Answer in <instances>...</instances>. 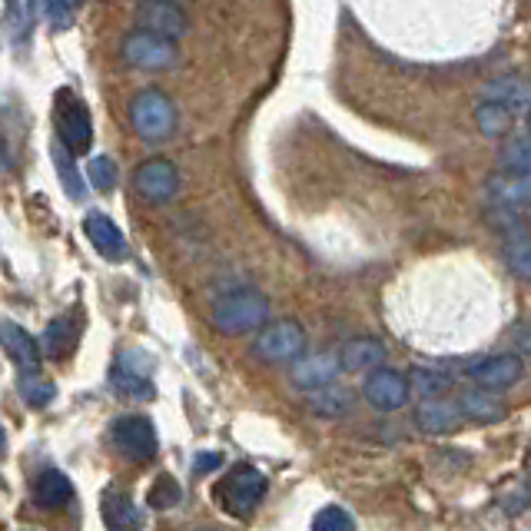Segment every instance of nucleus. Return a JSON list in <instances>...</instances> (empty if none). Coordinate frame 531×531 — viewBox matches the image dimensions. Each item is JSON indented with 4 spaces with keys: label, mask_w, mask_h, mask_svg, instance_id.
Masks as SVG:
<instances>
[{
    "label": "nucleus",
    "mask_w": 531,
    "mask_h": 531,
    "mask_svg": "<svg viewBox=\"0 0 531 531\" xmlns=\"http://www.w3.org/2000/svg\"><path fill=\"white\" fill-rule=\"evenodd\" d=\"M200 531H216V528H200Z\"/></svg>",
    "instance_id": "e433bc0d"
},
{
    "label": "nucleus",
    "mask_w": 531,
    "mask_h": 531,
    "mask_svg": "<svg viewBox=\"0 0 531 531\" xmlns=\"http://www.w3.org/2000/svg\"><path fill=\"white\" fill-rule=\"evenodd\" d=\"M0 346L10 359H14V366L20 372H40V346L37 339L30 336L24 326H17V322H4L0 326Z\"/></svg>",
    "instance_id": "4468645a"
},
{
    "label": "nucleus",
    "mask_w": 531,
    "mask_h": 531,
    "mask_svg": "<svg viewBox=\"0 0 531 531\" xmlns=\"http://www.w3.org/2000/svg\"><path fill=\"white\" fill-rule=\"evenodd\" d=\"M269 319V299L259 289H233L210 309V322L223 336H246Z\"/></svg>",
    "instance_id": "f257e3e1"
},
{
    "label": "nucleus",
    "mask_w": 531,
    "mask_h": 531,
    "mask_svg": "<svg viewBox=\"0 0 531 531\" xmlns=\"http://www.w3.org/2000/svg\"><path fill=\"white\" fill-rule=\"evenodd\" d=\"M415 422H419L422 429L432 432V435L455 432V429H462V425H465L462 412H458V402L445 399V395H439V399H422L419 409H415Z\"/></svg>",
    "instance_id": "dca6fc26"
},
{
    "label": "nucleus",
    "mask_w": 531,
    "mask_h": 531,
    "mask_svg": "<svg viewBox=\"0 0 531 531\" xmlns=\"http://www.w3.org/2000/svg\"><path fill=\"white\" fill-rule=\"evenodd\" d=\"M54 123H57V140L64 143L70 153H87L93 143V120L90 110L74 90H60L57 93V110H54Z\"/></svg>",
    "instance_id": "20e7f679"
},
{
    "label": "nucleus",
    "mask_w": 531,
    "mask_h": 531,
    "mask_svg": "<svg viewBox=\"0 0 531 531\" xmlns=\"http://www.w3.org/2000/svg\"><path fill=\"white\" fill-rule=\"evenodd\" d=\"M50 160H54L57 176H60V186H64V193L70 196V200H74V203L87 200V186H83V176H80V170H77L74 153H70L57 137L50 140Z\"/></svg>",
    "instance_id": "4be33fe9"
},
{
    "label": "nucleus",
    "mask_w": 531,
    "mask_h": 531,
    "mask_svg": "<svg viewBox=\"0 0 531 531\" xmlns=\"http://www.w3.org/2000/svg\"><path fill=\"white\" fill-rule=\"evenodd\" d=\"M362 395H366L372 409H379V412H399L412 399L409 379H405L399 369H385V366L366 372V382H362Z\"/></svg>",
    "instance_id": "1a4fd4ad"
},
{
    "label": "nucleus",
    "mask_w": 531,
    "mask_h": 531,
    "mask_svg": "<svg viewBox=\"0 0 531 531\" xmlns=\"http://www.w3.org/2000/svg\"><path fill=\"white\" fill-rule=\"evenodd\" d=\"M312 531H356V522L342 505H326L312 518Z\"/></svg>",
    "instance_id": "2f4dec72"
},
{
    "label": "nucleus",
    "mask_w": 531,
    "mask_h": 531,
    "mask_svg": "<svg viewBox=\"0 0 531 531\" xmlns=\"http://www.w3.org/2000/svg\"><path fill=\"white\" fill-rule=\"evenodd\" d=\"M130 123L140 133V140L160 143L170 140L176 130V107L163 90L147 87L130 100Z\"/></svg>",
    "instance_id": "f03ea898"
},
{
    "label": "nucleus",
    "mask_w": 531,
    "mask_h": 531,
    "mask_svg": "<svg viewBox=\"0 0 531 531\" xmlns=\"http://www.w3.org/2000/svg\"><path fill=\"white\" fill-rule=\"evenodd\" d=\"M0 442H4V425H0Z\"/></svg>",
    "instance_id": "c9c22d12"
},
{
    "label": "nucleus",
    "mask_w": 531,
    "mask_h": 531,
    "mask_svg": "<svg viewBox=\"0 0 531 531\" xmlns=\"http://www.w3.org/2000/svg\"><path fill=\"white\" fill-rule=\"evenodd\" d=\"M83 0H47V20L54 30H70Z\"/></svg>",
    "instance_id": "72a5a7b5"
},
{
    "label": "nucleus",
    "mask_w": 531,
    "mask_h": 531,
    "mask_svg": "<svg viewBox=\"0 0 531 531\" xmlns=\"http://www.w3.org/2000/svg\"><path fill=\"white\" fill-rule=\"evenodd\" d=\"M137 27L150 30L156 37L180 40L186 34V27H190V17H186V10L176 0H140Z\"/></svg>",
    "instance_id": "9d476101"
},
{
    "label": "nucleus",
    "mask_w": 531,
    "mask_h": 531,
    "mask_svg": "<svg viewBox=\"0 0 531 531\" xmlns=\"http://www.w3.org/2000/svg\"><path fill=\"white\" fill-rule=\"evenodd\" d=\"M266 475L253 465H236L220 485H216V498L226 508L229 515L236 518H249L259 508V502L266 498Z\"/></svg>",
    "instance_id": "7ed1b4c3"
},
{
    "label": "nucleus",
    "mask_w": 531,
    "mask_h": 531,
    "mask_svg": "<svg viewBox=\"0 0 531 531\" xmlns=\"http://www.w3.org/2000/svg\"><path fill=\"white\" fill-rule=\"evenodd\" d=\"M110 439L130 462H150L156 455V429L147 415H120L110 429Z\"/></svg>",
    "instance_id": "6e6552de"
},
{
    "label": "nucleus",
    "mask_w": 531,
    "mask_h": 531,
    "mask_svg": "<svg viewBox=\"0 0 531 531\" xmlns=\"http://www.w3.org/2000/svg\"><path fill=\"white\" fill-rule=\"evenodd\" d=\"M220 465H223L220 452H200V455H196V462H193V472L206 475V472H213V468H220Z\"/></svg>",
    "instance_id": "f704fd0d"
},
{
    "label": "nucleus",
    "mask_w": 531,
    "mask_h": 531,
    "mask_svg": "<svg viewBox=\"0 0 531 531\" xmlns=\"http://www.w3.org/2000/svg\"><path fill=\"white\" fill-rule=\"evenodd\" d=\"M176 57H180L176 40L156 37V34H150V30L137 27L123 37V60L137 70H166L176 64Z\"/></svg>",
    "instance_id": "39448f33"
},
{
    "label": "nucleus",
    "mask_w": 531,
    "mask_h": 531,
    "mask_svg": "<svg viewBox=\"0 0 531 531\" xmlns=\"http://www.w3.org/2000/svg\"><path fill=\"white\" fill-rule=\"evenodd\" d=\"M133 190L140 193V200H147L153 206L170 203L180 193V173L166 156H150L133 170Z\"/></svg>",
    "instance_id": "0eeeda50"
},
{
    "label": "nucleus",
    "mask_w": 531,
    "mask_h": 531,
    "mask_svg": "<svg viewBox=\"0 0 531 531\" xmlns=\"http://www.w3.org/2000/svg\"><path fill=\"white\" fill-rule=\"evenodd\" d=\"M87 180L93 190H100V193H110V190H117V163L110 160V156H93V160L87 163Z\"/></svg>",
    "instance_id": "c756f323"
},
{
    "label": "nucleus",
    "mask_w": 531,
    "mask_h": 531,
    "mask_svg": "<svg viewBox=\"0 0 531 531\" xmlns=\"http://www.w3.org/2000/svg\"><path fill=\"white\" fill-rule=\"evenodd\" d=\"M83 233H87L90 246L97 249L103 259H110V263L127 259V239H123V229L113 223L107 213L90 210L87 220H83Z\"/></svg>",
    "instance_id": "ddd939ff"
},
{
    "label": "nucleus",
    "mask_w": 531,
    "mask_h": 531,
    "mask_svg": "<svg viewBox=\"0 0 531 531\" xmlns=\"http://www.w3.org/2000/svg\"><path fill=\"white\" fill-rule=\"evenodd\" d=\"M110 379H113V385H117V392L130 395V399H143V402H147V399H153V395H156V389H153V382H150L147 372L123 369L120 362L113 366Z\"/></svg>",
    "instance_id": "cd10ccee"
},
{
    "label": "nucleus",
    "mask_w": 531,
    "mask_h": 531,
    "mask_svg": "<svg viewBox=\"0 0 531 531\" xmlns=\"http://www.w3.org/2000/svg\"><path fill=\"white\" fill-rule=\"evenodd\" d=\"M525 379V362L515 352H502V356H488L472 369V382L485 392H508Z\"/></svg>",
    "instance_id": "9b49d317"
},
{
    "label": "nucleus",
    "mask_w": 531,
    "mask_h": 531,
    "mask_svg": "<svg viewBox=\"0 0 531 531\" xmlns=\"http://www.w3.org/2000/svg\"><path fill=\"white\" fill-rule=\"evenodd\" d=\"M515 120H518L515 113L498 100H482L475 107V123H478V130H482V137L488 140H505L508 133H512Z\"/></svg>",
    "instance_id": "5701e85b"
},
{
    "label": "nucleus",
    "mask_w": 531,
    "mask_h": 531,
    "mask_svg": "<svg viewBox=\"0 0 531 531\" xmlns=\"http://www.w3.org/2000/svg\"><path fill=\"white\" fill-rule=\"evenodd\" d=\"M455 402H458V412H462L465 422L492 425V422H502V419H505V402L495 399V392L478 389V385L465 389Z\"/></svg>",
    "instance_id": "a211bd4d"
},
{
    "label": "nucleus",
    "mask_w": 531,
    "mask_h": 531,
    "mask_svg": "<svg viewBox=\"0 0 531 531\" xmlns=\"http://www.w3.org/2000/svg\"><path fill=\"white\" fill-rule=\"evenodd\" d=\"M306 349V329L296 319H279L263 326L256 339V356L263 362H293Z\"/></svg>",
    "instance_id": "423d86ee"
},
{
    "label": "nucleus",
    "mask_w": 531,
    "mask_h": 531,
    "mask_svg": "<svg viewBox=\"0 0 531 531\" xmlns=\"http://www.w3.org/2000/svg\"><path fill=\"white\" fill-rule=\"evenodd\" d=\"M336 356H339V366L346 372H372L385 362V346L379 339L359 336V339L342 342V349Z\"/></svg>",
    "instance_id": "6ab92c4d"
},
{
    "label": "nucleus",
    "mask_w": 531,
    "mask_h": 531,
    "mask_svg": "<svg viewBox=\"0 0 531 531\" xmlns=\"http://www.w3.org/2000/svg\"><path fill=\"white\" fill-rule=\"evenodd\" d=\"M498 166H502V173H522L528 176L531 170V143H528V133L518 130V133H508L502 150H498Z\"/></svg>",
    "instance_id": "393cba45"
},
{
    "label": "nucleus",
    "mask_w": 531,
    "mask_h": 531,
    "mask_svg": "<svg viewBox=\"0 0 531 531\" xmlns=\"http://www.w3.org/2000/svg\"><path fill=\"white\" fill-rule=\"evenodd\" d=\"M183 502V488H180V482H176L173 475H160L153 482V488H150V505L153 508H173V505H180Z\"/></svg>",
    "instance_id": "7c9ffc66"
},
{
    "label": "nucleus",
    "mask_w": 531,
    "mask_h": 531,
    "mask_svg": "<svg viewBox=\"0 0 531 531\" xmlns=\"http://www.w3.org/2000/svg\"><path fill=\"white\" fill-rule=\"evenodd\" d=\"M339 356L336 352H316V356H306L299 359L293 369H289V382L296 385V389L303 392H316V389H326L339 379Z\"/></svg>",
    "instance_id": "f8f14e48"
},
{
    "label": "nucleus",
    "mask_w": 531,
    "mask_h": 531,
    "mask_svg": "<svg viewBox=\"0 0 531 531\" xmlns=\"http://www.w3.org/2000/svg\"><path fill=\"white\" fill-rule=\"evenodd\" d=\"M20 392H24V399L30 405H47L54 399V382H44L40 379V372H20Z\"/></svg>",
    "instance_id": "473e14b6"
},
{
    "label": "nucleus",
    "mask_w": 531,
    "mask_h": 531,
    "mask_svg": "<svg viewBox=\"0 0 531 531\" xmlns=\"http://www.w3.org/2000/svg\"><path fill=\"white\" fill-rule=\"evenodd\" d=\"M485 193L492 206H508V210H525L531 193V176L522 173H492L485 183Z\"/></svg>",
    "instance_id": "f3484780"
},
{
    "label": "nucleus",
    "mask_w": 531,
    "mask_h": 531,
    "mask_svg": "<svg viewBox=\"0 0 531 531\" xmlns=\"http://www.w3.org/2000/svg\"><path fill=\"white\" fill-rule=\"evenodd\" d=\"M34 502L40 508H64L74 502V485H70V478L64 472L47 468V472H40L34 482Z\"/></svg>",
    "instance_id": "412c9836"
},
{
    "label": "nucleus",
    "mask_w": 531,
    "mask_h": 531,
    "mask_svg": "<svg viewBox=\"0 0 531 531\" xmlns=\"http://www.w3.org/2000/svg\"><path fill=\"white\" fill-rule=\"evenodd\" d=\"M309 409L316 415H326V419H342L346 412H352V392L342 389V385H326V389L309 392Z\"/></svg>",
    "instance_id": "a878e982"
},
{
    "label": "nucleus",
    "mask_w": 531,
    "mask_h": 531,
    "mask_svg": "<svg viewBox=\"0 0 531 531\" xmlns=\"http://www.w3.org/2000/svg\"><path fill=\"white\" fill-rule=\"evenodd\" d=\"M505 259H508V266H512V273L518 279H528L531 276V249H528L525 226H518V229H512V233H505Z\"/></svg>",
    "instance_id": "c85d7f7f"
},
{
    "label": "nucleus",
    "mask_w": 531,
    "mask_h": 531,
    "mask_svg": "<svg viewBox=\"0 0 531 531\" xmlns=\"http://www.w3.org/2000/svg\"><path fill=\"white\" fill-rule=\"evenodd\" d=\"M485 100H498V103H505L508 110L515 113V117H522V113L528 110V87H525V80L522 77H498L492 80L485 87Z\"/></svg>",
    "instance_id": "b1692460"
},
{
    "label": "nucleus",
    "mask_w": 531,
    "mask_h": 531,
    "mask_svg": "<svg viewBox=\"0 0 531 531\" xmlns=\"http://www.w3.org/2000/svg\"><path fill=\"white\" fill-rule=\"evenodd\" d=\"M100 512H103V522L113 531H133L143 525L140 508L133 505V498L127 492H120V488H107V492L100 495Z\"/></svg>",
    "instance_id": "aec40b11"
},
{
    "label": "nucleus",
    "mask_w": 531,
    "mask_h": 531,
    "mask_svg": "<svg viewBox=\"0 0 531 531\" xmlns=\"http://www.w3.org/2000/svg\"><path fill=\"white\" fill-rule=\"evenodd\" d=\"M77 339H80V316L77 312H67V316L50 319V326L44 329V339L37 342L40 356L67 359L70 352L77 349Z\"/></svg>",
    "instance_id": "2eb2a0df"
},
{
    "label": "nucleus",
    "mask_w": 531,
    "mask_h": 531,
    "mask_svg": "<svg viewBox=\"0 0 531 531\" xmlns=\"http://www.w3.org/2000/svg\"><path fill=\"white\" fill-rule=\"evenodd\" d=\"M405 379H409V392L419 395V399H439V395L452 392V376L439 369H415Z\"/></svg>",
    "instance_id": "bb28decb"
}]
</instances>
